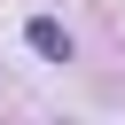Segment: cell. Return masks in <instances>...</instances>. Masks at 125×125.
<instances>
[{
    "mask_svg": "<svg viewBox=\"0 0 125 125\" xmlns=\"http://www.w3.org/2000/svg\"><path fill=\"white\" fill-rule=\"evenodd\" d=\"M23 39H31V55H47V62H70V31H62L55 16H31V23H23Z\"/></svg>",
    "mask_w": 125,
    "mask_h": 125,
    "instance_id": "cell-1",
    "label": "cell"
}]
</instances>
